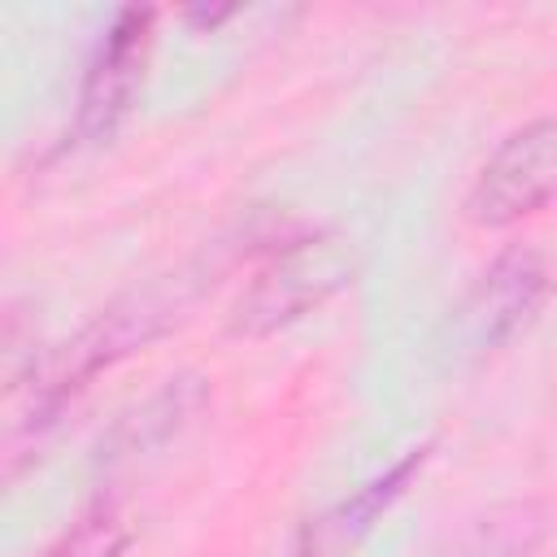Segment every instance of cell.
Returning <instances> with one entry per match:
<instances>
[{
    "mask_svg": "<svg viewBox=\"0 0 557 557\" xmlns=\"http://www.w3.org/2000/svg\"><path fill=\"white\" fill-rule=\"evenodd\" d=\"M357 274V252L344 235H309L274 252L252 283L235 296L226 331L244 339L274 335L318 305H326L335 292H344Z\"/></svg>",
    "mask_w": 557,
    "mask_h": 557,
    "instance_id": "obj_1",
    "label": "cell"
},
{
    "mask_svg": "<svg viewBox=\"0 0 557 557\" xmlns=\"http://www.w3.org/2000/svg\"><path fill=\"white\" fill-rule=\"evenodd\" d=\"M557 196V117L513 126L479 165L466 196L474 226H513Z\"/></svg>",
    "mask_w": 557,
    "mask_h": 557,
    "instance_id": "obj_2",
    "label": "cell"
},
{
    "mask_svg": "<svg viewBox=\"0 0 557 557\" xmlns=\"http://www.w3.org/2000/svg\"><path fill=\"white\" fill-rule=\"evenodd\" d=\"M148 22H152L148 9H126L104 30L96 57L87 61L83 91H78V113H74L78 139H87V144L109 139L117 131V122L131 113V100H135L139 78H144Z\"/></svg>",
    "mask_w": 557,
    "mask_h": 557,
    "instance_id": "obj_3",
    "label": "cell"
},
{
    "mask_svg": "<svg viewBox=\"0 0 557 557\" xmlns=\"http://www.w3.org/2000/svg\"><path fill=\"white\" fill-rule=\"evenodd\" d=\"M548 292H553V270L535 248L500 252L483 270L479 287L470 296V309H466L474 344L479 348H500L505 339H513L540 313Z\"/></svg>",
    "mask_w": 557,
    "mask_h": 557,
    "instance_id": "obj_4",
    "label": "cell"
},
{
    "mask_svg": "<svg viewBox=\"0 0 557 557\" xmlns=\"http://www.w3.org/2000/svg\"><path fill=\"white\" fill-rule=\"evenodd\" d=\"M209 400V379L196 374V370H183V374H170L157 392H148L139 405H131L113 426L109 435L100 440V461H131V457H144L161 444H170L174 435H183L196 413L205 409Z\"/></svg>",
    "mask_w": 557,
    "mask_h": 557,
    "instance_id": "obj_5",
    "label": "cell"
},
{
    "mask_svg": "<svg viewBox=\"0 0 557 557\" xmlns=\"http://www.w3.org/2000/svg\"><path fill=\"white\" fill-rule=\"evenodd\" d=\"M426 461V448H413L409 457H400L387 474L370 479L366 487H357L348 500H339L335 509H326L322 518H313L305 531H300V557H339L348 553L370 527L374 518L405 492V483L413 479V470H422Z\"/></svg>",
    "mask_w": 557,
    "mask_h": 557,
    "instance_id": "obj_6",
    "label": "cell"
},
{
    "mask_svg": "<svg viewBox=\"0 0 557 557\" xmlns=\"http://www.w3.org/2000/svg\"><path fill=\"white\" fill-rule=\"evenodd\" d=\"M548 522L553 513L544 500H505L474 518L444 557H535Z\"/></svg>",
    "mask_w": 557,
    "mask_h": 557,
    "instance_id": "obj_7",
    "label": "cell"
},
{
    "mask_svg": "<svg viewBox=\"0 0 557 557\" xmlns=\"http://www.w3.org/2000/svg\"><path fill=\"white\" fill-rule=\"evenodd\" d=\"M131 544V522L117 509V500H96L87 505L44 557H122V548Z\"/></svg>",
    "mask_w": 557,
    "mask_h": 557,
    "instance_id": "obj_8",
    "label": "cell"
}]
</instances>
